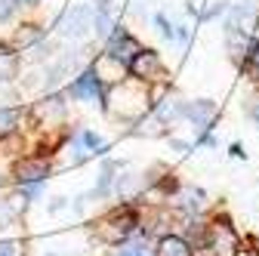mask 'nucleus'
I'll use <instances>...</instances> for the list:
<instances>
[{"instance_id": "f257e3e1", "label": "nucleus", "mask_w": 259, "mask_h": 256, "mask_svg": "<svg viewBox=\"0 0 259 256\" xmlns=\"http://www.w3.org/2000/svg\"><path fill=\"white\" fill-rule=\"evenodd\" d=\"M139 229H142V213H139V207L120 204L117 210H111L99 222V226H96V235H99V241L108 244V247H120V244H126L130 238H133Z\"/></svg>"}, {"instance_id": "f03ea898", "label": "nucleus", "mask_w": 259, "mask_h": 256, "mask_svg": "<svg viewBox=\"0 0 259 256\" xmlns=\"http://www.w3.org/2000/svg\"><path fill=\"white\" fill-rule=\"evenodd\" d=\"M68 99L99 102L102 108H108V87H105V77L99 74V68H90V71L77 74L74 83H68Z\"/></svg>"}, {"instance_id": "7ed1b4c3", "label": "nucleus", "mask_w": 259, "mask_h": 256, "mask_svg": "<svg viewBox=\"0 0 259 256\" xmlns=\"http://www.w3.org/2000/svg\"><path fill=\"white\" fill-rule=\"evenodd\" d=\"M130 77H136L142 83H154V80H164V62H160V53L151 47H142L126 65Z\"/></svg>"}, {"instance_id": "20e7f679", "label": "nucleus", "mask_w": 259, "mask_h": 256, "mask_svg": "<svg viewBox=\"0 0 259 256\" xmlns=\"http://www.w3.org/2000/svg\"><path fill=\"white\" fill-rule=\"evenodd\" d=\"M139 50H142V44H139L133 34H130V31H126L123 25H114V31L108 34L105 59H108V62H117L120 68H126V65H130V59H133Z\"/></svg>"}, {"instance_id": "39448f33", "label": "nucleus", "mask_w": 259, "mask_h": 256, "mask_svg": "<svg viewBox=\"0 0 259 256\" xmlns=\"http://www.w3.org/2000/svg\"><path fill=\"white\" fill-rule=\"evenodd\" d=\"M93 19H96V10L90 4H80V7H71V10H65L56 22L59 28V34L62 37H83L87 31L93 28Z\"/></svg>"}, {"instance_id": "423d86ee", "label": "nucleus", "mask_w": 259, "mask_h": 256, "mask_svg": "<svg viewBox=\"0 0 259 256\" xmlns=\"http://www.w3.org/2000/svg\"><path fill=\"white\" fill-rule=\"evenodd\" d=\"M238 241H241V235L232 226L229 216H213L210 219V250L213 253H232L238 247Z\"/></svg>"}, {"instance_id": "0eeeda50", "label": "nucleus", "mask_w": 259, "mask_h": 256, "mask_svg": "<svg viewBox=\"0 0 259 256\" xmlns=\"http://www.w3.org/2000/svg\"><path fill=\"white\" fill-rule=\"evenodd\" d=\"M216 117H219V105H216L213 99L185 102V120H191L194 126H198V133H213Z\"/></svg>"}, {"instance_id": "6e6552de", "label": "nucleus", "mask_w": 259, "mask_h": 256, "mask_svg": "<svg viewBox=\"0 0 259 256\" xmlns=\"http://www.w3.org/2000/svg\"><path fill=\"white\" fill-rule=\"evenodd\" d=\"M50 161L44 154H34V157H22V161H16L13 164V179L19 182V185H25V182H47V176H50Z\"/></svg>"}, {"instance_id": "1a4fd4ad", "label": "nucleus", "mask_w": 259, "mask_h": 256, "mask_svg": "<svg viewBox=\"0 0 259 256\" xmlns=\"http://www.w3.org/2000/svg\"><path fill=\"white\" fill-rule=\"evenodd\" d=\"M154 256H194V247L179 232H164L154 241Z\"/></svg>"}, {"instance_id": "9d476101", "label": "nucleus", "mask_w": 259, "mask_h": 256, "mask_svg": "<svg viewBox=\"0 0 259 256\" xmlns=\"http://www.w3.org/2000/svg\"><path fill=\"white\" fill-rule=\"evenodd\" d=\"M19 68H22L19 50H16L13 44H0V83L16 80V77H19Z\"/></svg>"}, {"instance_id": "9b49d317", "label": "nucleus", "mask_w": 259, "mask_h": 256, "mask_svg": "<svg viewBox=\"0 0 259 256\" xmlns=\"http://www.w3.org/2000/svg\"><path fill=\"white\" fill-rule=\"evenodd\" d=\"M114 170H120V164H117V161H105V164H102L99 185L90 191V198H105V195H108V191H111V182H114Z\"/></svg>"}, {"instance_id": "f8f14e48", "label": "nucleus", "mask_w": 259, "mask_h": 256, "mask_svg": "<svg viewBox=\"0 0 259 256\" xmlns=\"http://www.w3.org/2000/svg\"><path fill=\"white\" fill-rule=\"evenodd\" d=\"M22 123V111L19 108H4L0 105V139H10Z\"/></svg>"}, {"instance_id": "ddd939ff", "label": "nucleus", "mask_w": 259, "mask_h": 256, "mask_svg": "<svg viewBox=\"0 0 259 256\" xmlns=\"http://www.w3.org/2000/svg\"><path fill=\"white\" fill-rule=\"evenodd\" d=\"M40 40H44V28H40V25H22V28L16 31V44H13V47H16V50H19V47L25 50V47H37Z\"/></svg>"}, {"instance_id": "4468645a", "label": "nucleus", "mask_w": 259, "mask_h": 256, "mask_svg": "<svg viewBox=\"0 0 259 256\" xmlns=\"http://www.w3.org/2000/svg\"><path fill=\"white\" fill-rule=\"evenodd\" d=\"M77 142H80L90 154H105V151H108V145L102 142V136L93 133V130H80V133H77Z\"/></svg>"}, {"instance_id": "2eb2a0df", "label": "nucleus", "mask_w": 259, "mask_h": 256, "mask_svg": "<svg viewBox=\"0 0 259 256\" xmlns=\"http://www.w3.org/2000/svg\"><path fill=\"white\" fill-rule=\"evenodd\" d=\"M244 114H247L253 123H259V87H253V93L244 99Z\"/></svg>"}, {"instance_id": "dca6fc26", "label": "nucleus", "mask_w": 259, "mask_h": 256, "mask_svg": "<svg viewBox=\"0 0 259 256\" xmlns=\"http://www.w3.org/2000/svg\"><path fill=\"white\" fill-rule=\"evenodd\" d=\"M154 25L160 28V37H164V40H176V25H173L167 16L157 13V16H154Z\"/></svg>"}, {"instance_id": "f3484780", "label": "nucleus", "mask_w": 259, "mask_h": 256, "mask_svg": "<svg viewBox=\"0 0 259 256\" xmlns=\"http://www.w3.org/2000/svg\"><path fill=\"white\" fill-rule=\"evenodd\" d=\"M229 0H219V4H213L210 10H204L201 13V22H213V19H219V16H225V13H229Z\"/></svg>"}, {"instance_id": "a211bd4d", "label": "nucleus", "mask_w": 259, "mask_h": 256, "mask_svg": "<svg viewBox=\"0 0 259 256\" xmlns=\"http://www.w3.org/2000/svg\"><path fill=\"white\" fill-rule=\"evenodd\" d=\"M232 256H259V247H256V241H253V238H241V241H238V247L232 250Z\"/></svg>"}, {"instance_id": "6ab92c4d", "label": "nucleus", "mask_w": 259, "mask_h": 256, "mask_svg": "<svg viewBox=\"0 0 259 256\" xmlns=\"http://www.w3.org/2000/svg\"><path fill=\"white\" fill-rule=\"evenodd\" d=\"M40 191H44V182H25V185H19V195L25 201H37Z\"/></svg>"}, {"instance_id": "aec40b11", "label": "nucleus", "mask_w": 259, "mask_h": 256, "mask_svg": "<svg viewBox=\"0 0 259 256\" xmlns=\"http://www.w3.org/2000/svg\"><path fill=\"white\" fill-rule=\"evenodd\" d=\"M114 256H148V250L142 244H120V250Z\"/></svg>"}, {"instance_id": "412c9836", "label": "nucleus", "mask_w": 259, "mask_h": 256, "mask_svg": "<svg viewBox=\"0 0 259 256\" xmlns=\"http://www.w3.org/2000/svg\"><path fill=\"white\" fill-rule=\"evenodd\" d=\"M0 256H19L16 241H0Z\"/></svg>"}, {"instance_id": "4be33fe9", "label": "nucleus", "mask_w": 259, "mask_h": 256, "mask_svg": "<svg viewBox=\"0 0 259 256\" xmlns=\"http://www.w3.org/2000/svg\"><path fill=\"white\" fill-rule=\"evenodd\" d=\"M13 7H16L13 0H0V22H7L13 16Z\"/></svg>"}, {"instance_id": "5701e85b", "label": "nucleus", "mask_w": 259, "mask_h": 256, "mask_svg": "<svg viewBox=\"0 0 259 256\" xmlns=\"http://www.w3.org/2000/svg\"><path fill=\"white\" fill-rule=\"evenodd\" d=\"M229 151H232V157H238V161H241V157H247V151H244V145H241V142H235Z\"/></svg>"}, {"instance_id": "b1692460", "label": "nucleus", "mask_w": 259, "mask_h": 256, "mask_svg": "<svg viewBox=\"0 0 259 256\" xmlns=\"http://www.w3.org/2000/svg\"><path fill=\"white\" fill-rule=\"evenodd\" d=\"M176 40H179V44L188 40V28H185V25H176Z\"/></svg>"}, {"instance_id": "393cba45", "label": "nucleus", "mask_w": 259, "mask_h": 256, "mask_svg": "<svg viewBox=\"0 0 259 256\" xmlns=\"http://www.w3.org/2000/svg\"><path fill=\"white\" fill-rule=\"evenodd\" d=\"M65 204H68V198H56V201L50 204V213H59V210H62Z\"/></svg>"}, {"instance_id": "a878e982", "label": "nucleus", "mask_w": 259, "mask_h": 256, "mask_svg": "<svg viewBox=\"0 0 259 256\" xmlns=\"http://www.w3.org/2000/svg\"><path fill=\"white\" fill-rule=\"evenodd\" d=\"M13 4H19V7H37L40 0H13Z\"/></svg>"}, {"instance_id": "bb28decb", "label": "nucleus", "mask_w": 259, "mask_h": 256, "mask_svg": "<svg viewBox=\"0 0 259 256\" xmlns=\"http://www.w3.org/2000/svg\"><path fill=\"white\" fill-rule=\"evenodd\" d=\"M201 256H222V253H201Z\"/></svg>"}, {"instance_id": "cd10ccee", "label": "nucleus", "mask_w": 259, "mask_h": 256, "mask_svg": "<svg viewBox=\"0 0 259 256\" xmlns=\"http://www.w3.org/2000/svg\"><path fill=\"white\" fill-rule=\"evenodd\" d=\"M47 256H53V253H47Z\"/></svg>"}]
</instances>
